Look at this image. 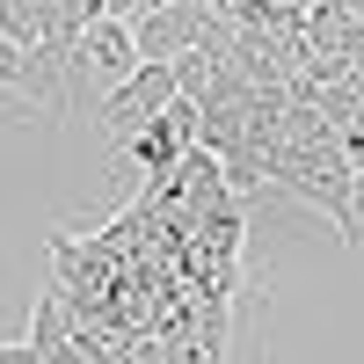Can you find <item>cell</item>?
<instances>
[{"mask_svg":"<svg viewBox=\"0 0 364 364\" xmlns=\"http://www.w3.org/2000/svg\"><path fill=\"white\" fill-rule=\"evenodd\" d=\"M139 364H204V350H182V343H139Z\"/></svg>","mask_w":364,"mask_h":364,"instance_id":"obj_4","label":"cell"},{"mask_svg":"<svg viewBox=\"0 0 364 364\" xmlns=\"http://www.w3.org/2000/svg\"><path fill=\"white\" fill-rule=\"evenodd\" d=\"M182 95V80H175V66H168V58H146V66L139 73H124V80H117V87H102V132L109 139H132L139 124H154V117L168 109Z\"/></svg>","mask_w":364,"mask_h":364,"instance_id":"obj_2","label":"cell"},{"mask_svg":"<svg viewBox=\"0 0 364 364\" xmlns=\"http://www.w3.org/2000/svg\"><path fill=\"white\" fill-rule=\"evenodd\" d=\"M132 37H139V58H168V66H175L182 51L204 44V8H197V0L146 8V15H132Z\"/></svg>","mask_w":364,"mask_h":364,"instance_id":"obj_3","label":"cell"},{"mask_svg":"<svg viewBox=\"0 0 364 364\" xmlns=\"http://www.w3.org/2000/svg\"><path fill=\"white\" fill-rule=\"evenodd\" d=\"M146 8H175V0H139V15H146Z\"/></svg>","mask_w":364,"mask_h":364,"instance_id":"obj_7","label":"cell"},{"mask_svg":"<svg viewBox=\"0 0 364 364\" xmlns=\"http://www.w3.org/2000/svg\"><path fill=\"white\" fill-rule=\"evenodd\" d=\"M146 58H139V37H132V22L124 15H95L80 29V44H73V66H66V95L80 102L87 87H117L124 73H139Z\"/></svg>","mask_w":364,"mask_h":364,"instance_id":"obj_1","label":"cell"},{"mask_svg":"<svg viewBox=\"0 0 364 364\" xmlns=\"http://www.w3.org/2000/svg\"><path fill=\"white\" fill-rule=\"evenodd\" d=\"M0 364H44V357L29 350V343H0Z\"/></svg>","mask_w":364,"mask_h":364,"instance_id":"obj_5","label":"cell"},{"mask_svg":"<svg viewBox=\"0 0 364 364\" xmlns=\"http://www.w3.org/2000/svg\"><path fill=\"white\" fill-rule=\"evenodd\" d=\"M197 8H204V15H226V8H233V0H197Z\"/></svg>","mask_w":364,"mask_h":364,"instance_id":"obj_6","label":"cell"}]
</instances>
